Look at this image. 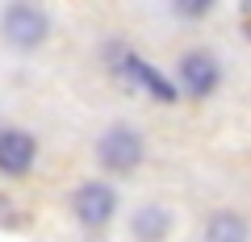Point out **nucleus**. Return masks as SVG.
<instances>
[{
  "mask_svg": "<svg viewBox=\"0 0 251 242\" xmlns=\"http://www.w3.org/2000/svg\"><path fill=\"white\" fill-rule=\"evenodd\" d=\"M168 230H172V217H168V209H159V205H147V209H138V213H134V234H138L143 242H159Z\"/></svg>",
  "mask_w": 251,
  "mask_h": 242,
  "instance_id": "6e6552de",
  "label": "nucleus"
},
{
  "mask_svg": "<svg viewBox=\"0 0 251 242\" xmlns=\"http://www.w3.org/2000/svg\"><path fill=\"white\" fill-rule=\"evenodd\" d=\"M247 238H251V230L239 213H218L205 225V242H247Z\"/></svg>",
  "mask_w": 251,
  "mask_h": 242,
  "instance_id": "0eeeda50",
  "label": "nucleus"
},
{
  "mask_svg": "<svg viewBox=\"0 0 251 242\" xmlns=\"http://www.w3.org/2000/svg\"><path fill=\"white\" fill-rule=\"evenodd\" d=\"M117 71L126 75V84H130V88H138V92H147V96H155V100H163V105H168V100H176V88H172L168 80H163L159 71H155L151 63H143V59H138L134 50H117Z\"/></svg>",
  "mask_w": 251,
  "mask_h": 242,
  "instance_id": "7ed1b4c3",
  "label": "nucleus"
},
{
  "mask_svg": "<svg viewBox=\"0 0 251 242\" xmlns=\"http://www.w3.org/2000/svg\"><path fill=\"white\" fill-rule=\"evenodd\" d=\"M218 80H222V71H218V59L209 50H188L180 59V84L193 96H209L218 88Z\"/></svg>",
  "mask_w": 251,
  "mask_h": 242,
  "instance_id": "20e7f679",
  "label": "nucleus"
},
{
  "mask_svg": "<svg viewBox=\"0 0 251 242\" xmlns=\"http://www.w3.org/2000/svg\"><path fill=\"white\" fill-rule=\"evenodd\" d=\"M113 209H117V197H113V188L109 184H84L80 192H75V217H80L84 225H105L109 217H113Z\"/></svg>",
  "mask_w": 251,
  "mask_h": 242,
  "instance_id": "39448f33",
  "label": "nucleus"
},
{
  "mask_svg": "<svg viewBox=\"0 0 251 242\" xmlns=\"http://www.w3.org/2000/svg\"><path fill=\"white\" fill-rule=\"evenodd\" d=\"M176 9L184 13V17H201V13L214 9V0H176Z\"/></svg>",
  "mask_w": 251,
  "mask_h": 242,
  "instance_id": "1a4fd4ad",
  "label": "nucleus"
},
{
  "mask_svg": "<svg viewBox=\"0 0 251 242\" xmlns=\"http://www.w3.org/2000/svg\"><path fill=\"white\" fill-rule=\"evenodd\" d=\"M34 154H38V142L21 130H4L0 134V171L4 176H25L34 167Z\"/></svg>",
  "mask_w": 251,
  "mask_h": 242,
  "instance_id": "423d86ee",
  "label": "nucleus"
},
{
  "mask_svg": "<svg viewBox=\"0 0 251 242\" xmlns=\"http://www.w3.org/2000/svg\"><path fill=\"white\" fill-rule=\"evenodd\" d=\"M97 159H100V167H105V171L126 176V171H134L138 163H143V138H138L134 130H126V126H113L97 142Z\"/></svg>",
  "mask_w": 251,
  "mask_h": 242,
  "instance_id": "f03ea898",
  "label": "nucleus"
},
{
  "mask_svg": "<svg viewBox=\"0 0 251 242\" xmlns=\"http://www.w3.org/2000/svg\"><path fill=\"white\" fill-rule=\"evenodd\" d=\"M0 34L9 38L17 50H34L50 34V17H46V9L34 4V0H13L9 9H4V17H0Z\"/></svg>",
  "mask_w": 251,
  "mask_h": 242,
  "instance_id": "f257e3e1",
  "label": "nucleus"
}]
</instances>
